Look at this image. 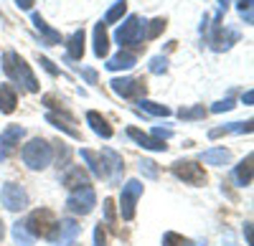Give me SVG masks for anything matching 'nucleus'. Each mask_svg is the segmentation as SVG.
<instances>
[{
	"label": "nucleus",
	"instance_id": "obj_1",
	"mask_svg": "<svg viewBox=\"0 0 254 246\" xmlns=\"http://www.w3.org/2000/svg\"><path fill=\"white\" fill-rule=\"evenodd\" d=\"M3 69H5V74L13 79V81H18V84H23L28 92H38V81H36V76H33V71H31V66L26 64L23 58H20L15 51H8L5 56H3Z\"/></svg>",
	"mask_w": 254,
	"mask_h": 246
},
{
	"label": "nucleus",
	"instance_id": "obj_2",
	"mask_svg": "<svg viewBox=\"0 0 254 246\" xmlns=\"http://www.w3.org/2000/svg\"><path fill=\"white\" fill-rule=\"evenodd\" d=\"M51 160H54V150L46 140H31L28 145H23V162L31 168V170H44L51 165Z\"/></svg>",
	"mask_w": 254,
	"mask_h": 246
},
{
	"label": "nucleus",
	"instance_id": "obj_3",
	"mask_svg": "<svg viewBox=\"0 0 254 246\" xmlns=\"http://www.w3.org/2000/svg\"><path fill=\"white\" fill-rule=\"evenodd\" d=\"M56 216L49 211V208H38V211H33L31 216H28V221L23 223L26 226V231L36 239V236H41V239H51L54 236V231H56Z\"/></svg>",
	"mask_w": 254,
	"mask_h": 246
},
{
	"label": "nucleus",
	"instance_id": "obj_4",
	"mask_svg": "<svg viewBox=\"0 0 254 246\" xmlns=\"http://www.w3.org/2000/svg\"><path fill=\"white\" fill-rule=\"evenodd\" d=\"M142 196V183L140 180H127L122 186V196H120V213L125 221H132L135 218V206H137V198Z\"/></svg>",
	"mask_w": 254,
	"mask_h": 246
},
{
	"label": "nucleus",
	"instance_id": "obj_5",
	"mask_svg": "<svg viewBox=\"0 0 254 246\" xmlns=\"http://www.w3.org/2000/svg\"><path fill=\"white\" fill-rule=\"evenodd\" d=\"M97 206V196H94V188L92 186H84L79 191H71L69 200H66V208L71 213H79V216H87L92 213Z\"/></svg>",
	"mask_w": 254,
	"mask_h": 246
},
{
	"label": "nucleus",
	"instance_id": "obj_6",
	"mask_svg": "<svg viewBox=\"0 0 254 246\" xmlns=\"http://www.w3.org/2000/svg\"><path fill=\"white\" fill-rule=\"evenodd\" d=\"M142 23H140V18L137 15H130L125 20V23L117 28V44L125 46V49H135V46H142Z\"/></svg>",
	"mask_w": 254,
	"mask_h": 246
},
{
	"label": "nucleus",
	"instance_id": "obj_7",
	"mask_svg": "<svg viewBox=\"0 0 254 246\" xmlns=\"http://www.w3.org/2000/svg\"><path fill=\"white\" fill-rule=\"evenodd\" d=\"M173 175L181 178L183 183H190V186H203L206 183V173L198 162L193 160H178L173 162Z\"/></svg>",
	"mask_w": 254,
	"mask_h": 246
},
{
	"label": "nucleus",
	"instance_id": "obj_8",
	"mask_svg": "<svg viewBox=\"0 0 254 246\" xmlns=\"http://www.w3.org/2000/svg\"><path fill=\"white\" fill-rule=\"evenodd\" d=\"M23 135H26V130L20 127V125H8L3 132H0V162L8 160L15 152V148L20 145Z\"/></svg>",
	"mask_w": 254,
	"mask_h": 246
},
{
	"label": "nucleus",
	"instance_id": "obj_9",
	"mask_svg": "<svg viewBox=\"0 0 254 246\" xmlns=\"http://www.w3.org/2000/svg\"><path fill=\"white\" fill-rule=\"evenodd\" d=\"M0 200H3V206L8 211H23L28 206V193L15 186V183H5L3 191H0Z\"/></svg>",
	"mask_w": 254,
	"mask_h": 246
},
{
	"label": "nucleus",
	"instance_id": "obj_10",
	"mask_svg": "<svg viewBox=\"0 0 254 246\" xmlns=\"http://www.w3.org/2000/svg\"><path fill=\"white\" fill-rule=\"evenodd\" d=\"M110 84H112L115 94H120L125 99H142L147 92V84L142 79H112Z\"/></svg>",
	"mask_w": 254,
	"mask_h": 246
},
{
	"label": "nucleus",
	"instance_id": "obj_11",
	"mask_svg": "<svg viewBox=\"0 0 254 246\" xmlns=\"http://www.w3.org/2000/svg\"><path fill=\"white\" fill-rule=\"evenodd\" d=\"M127 135H130L140 148H145V150H155V152H165L168 150V145L163 140H158V137H150V135H145V132H140L137 127H130L127 130Z\"/></svg>",
	"mask_w": 254,
	"mask_h": 246
},
{
	"label": "nucleus",
	"instance_id": "obj_12",
	"mask_svg": "<svg viewBox=\"0 0 254 246\" xmlns=\"http://www.w3.org/2000/svg\"><path fill=\"white\" fill-rule=\"evenodd\" d=\"M79 231H81V226H79V223H76L74 218H64V221H59V223H56V231H54L51 241L66 244V241H71Z\"/></svg>",
	"mask_w": 254,
	"mask_h": 246
},
{
	"label": "nucleus",
	"instance_id": "obj_13",
	"mask_svg": "<svg viewBox=\"0 0 254 246\" xmlns=\"http://www.w3.org/2000/svg\"><path fill=\"white\" fill-rule=\"evenodd\" d=\"M102 157H104V160H110V165L104 168V178H110L112 183H117L120 173H125V162H122V157H120L115 150H102Z\"/></svg>",
	"mask_w": 254,
	"mask_h": 246
},
{
	"label": "nucleus",
	"instance_id": "obj_14",
	"mask_svg": "<svg viewBox=\"0 0 254 246\" xmlns=\"http://www.w3.org/2000/svg\"><path fill=\"white\" fill-rule=\"evenodd\" d=\"M31 20H33L36 31H38L41 36L46 38V44H49V46H56V44H61V33H59V31H54V28L46 23V20L41 18V13H33V15H31Z\"/></svg>",
	"mask_w": 254,
	"mask_h": 246
},
{
	"label": "nucleus",
	"instance_id": "obj_15",
	"mask_svg": "<svg viewBox=\"0 0 254 246\" xmlns=\"http://www.w3.org/2000/svg\"><path fill=\"white\" fill-rule=\"evenodd\" d=\"M135 64H137L135 53H130V51H120L117 56H112V58L107 61V69H110V71H125V69H132Z\"/></svg>",
	"mask_w": 254,
	"mask_h": 246
},
{
	"label": "nucleus",
	"instance_id": "obj_16",
	"mask_svg": "<svg viewBox=\"0 0 254 246\" xmlns=\"http://www.w3.org/2000/svg\"><path fill=\"white\" fill-rule=\"evenodd\" d=\"M87 122H89V127H92L99 137H104V140H110V137H112V127H110V122L104 119L99 112H87Z\"/></svg>",
	"mask_w": 254,
	"mask_h": 246
},
{
	"label": "nucleus",
	"instance_id": "obj_17",
	"mask_svg": "<svg viewBox=\"0 0 254 246\" xmlns=\"http://www.w3.org/2000/svg\"><path fill=\"white\" fill-rule=\"evenodd\" d=\"M46 119L51 122L54 127L64 130L66 135H71V137H79V132L71 127V125H74V117H71V114H66V112H64V114H54V112H49V114H46Z\"/></svg>",
	"mask_w": 254,
	"mask_h": 246
},
{
	"label": "nucleus",
	"instance_id": "obj_18",
	"mask_svg": "<svg viewBox=\"0 0 254 246\" xmlns=\"http://www.w3.org/2000/svg\"><path fill=\"white\" fill-rule=\"evenodd\" d=\"M64 186H66L69 191H79L84 186H89V178H87V173H84L81 168H71L66 175H64Z\"/></svg>",
	"mask_w": 254,
	"mask_h": 246
},
{
	"label": "nucleus",
	"instance_id": "obj_19",
	"mask_svg": "<svg viewBox=\"0 0 254 246\" xmlns=\"http://www.w3.org/2000/svg\"><path fill=\"white\" fill-rule=\"evenodd\" d=\"M110 51V38H107V28H104V23L99 20V23L94 26V53L102 58V56H107Z\"/></svg>",
	"mask_w": 254,
	"mask_h": 246
},
{
	"label": "nucleus",
	"instance_id": "obj_20",
	"mask_svg": "<svg viewBox=\"0 0 254 246\" xmlns=\"http://www.w3.org/2000/svg\"><path fill=\"white\" fill-rule=\"evenodd\" d=\"M201 160L206 162V165H216V168H221V165H226V162L231 160V152H229L226 148H214V150H206Z\"/></svg>",
	"mask_w": 254,
	"mask_h": 246
},
{
	"label": "nucleus",
	"instance_id": "obj_21",
	"mask_svg": "<svg viewBox=\"0 0 254 246\" xmlns=\"http://www.w3.org/2000/svg\"><path fill=\"white\" fill-rule=\"evenodd\" d=\"M15 104H18V97H15L13 87L3 84V87H0V112H3V114H13Z\"/></svg>",
	"mask_w": 254,
	"mask_h": 246
},
{
	"label": "nucleus",
	"instance_id": "obj_22",
	"mask_svg": "<svg viewBox=\"0 0 254 246\" xmlns=\"http://www.w3.org/2000/svg\"><path fill=\"white\" fill-rule=\"evenodd\" d=\"M66 51H69V58H81L84 56V31H74L69 36Z\"/></svg>",
	"mask_w": 254,
	"mask_h": 246
},
{
	"label": "nucleus",
	"instance_id": "obj_23",
	"mask_svg": "<svg viewBox=\"0 0 254 246\" xmlns=\"http://www.w3.org/2000/svg\"><path fill=\"white\" fill-rule=\"evenodd\" d=\"M81 157L89 162V170H92L94 178H104V160L94 150H81Z\"/></svg>",
	"mask_w": 254,
	"mask_h": 246
},
{
	"label": "nucleus",
	"instance_id": "obj_24",
	"mask_svg": "<svg viewBox=\"0 0 254 246\" xmlns=\"http://www.w3.org/2000/svg\"><path fill=\"white\" fill-rule=\"evenodd\" d=\"M252 155H247L242 162H239V168H237V183H239V186H249V183H252Z\"/></svg>",
	"mask_w": 254,
	"mask_h": 246
},
{
	"label": "nucleus",
	"instance_id": "obj_25",
	"mask_svg": "<svg viewBox=\"0 0 254 246\" xmlns=\"http://www.w3.org/2000/svg\"><path fill=\"white\" fill-rule=\"evenodd\" d=\"M125 13H127V0H115V5L107 10V15H104V26H107V23H117Z\"/></svg>",
	"mask_w": 254,
	"mask_h": 246
},
{
	"label": "nucleus",
	"instance_id": "obj_26",
	"mask_svg": "<svg viewBox=\"0 0 254 246\" xmlns=\"http://www.w3.org/2000/svg\"><path fill=\"white\" fill-rule=\"evenodd\" d=\"M137 104H140V109L150 112V114H155V117H168V114H171V109H168V107L155 104V101H150V99H137Z\"/></svg>",
	"mask_w": 254,
	"mask_h": 246
},
{
	"label": "nucleus",
	"instance_id": "obj_27",
	"mask_svg": "<svg viewBox=\"0 0 254 246\" xmlns=\"http://www.w3.org/2000/svg\"><path fill=\"white\" fill-rule=\"evenodd\" d=\"M13 241H15L18 246H31V244H33V236L26 231L23 223H15V226H13Z\"/></svg>",
	"mask_w": 254,
	"mask_h": 246
},
{
	"label": "nucleus",
	"instance_id": "obj_28",
	"mask_svg": "<svg viewBox=\"0 0 254 246\" xmlns=\"http://www.w3.org/2000/svg\"><path fill=\"white\" fill-rule=\"evenodd\" d=\"M165 23H168V20L165 18H155V20H150V26H147V31L142 33L147 41H153V38H158L163 31H165Z\"/></svg>",
	"mask_w": 254,
	"mask_h": 246
},
{
	"label": "nucleus",
	"instance_id": "obj_29",
	"mask_svg": "<svg viewBox=\"0 0 254 246\" xmlns=\"http://www.w3.org/2000/svg\"><path fill=\"white\" fill-rule=\"evenodd\" d=\"M163 246H193V241L186 239V236H181V234L168 231V234L163 236Z\"/></svg>",
	"mask_w": 254,
	"mask_h": 246
},
{
	"label": "nucleus",
	"instance_id": "obj_30",
	"mask_svg": "<svg viewBox=\"0 0 254 246\" xmlns=\"http://www.w3.org/2000/svg\"><path fill=\"white\" fill-rule=\"evenodd\" d=\"M150 71H153V74H165V71H168V61H165V56H155V58L150 61Z\"/></svg>",
	"mask_w": 254,
	"mask_h": 246
},
{
	"label": "nucleus",
	"instance_id": "obj_31",
	"mask_svg": "<svg viewBox=\"0 0 254 246\" xmlns=\"http://www.w3.org/2000/svg\"><path fill=\"white\" fill-rule=\"evenodd\" d=\"M206 114V109L203 107H193V109H181L178 112V117L181 119H198V117H203Z\"/></svg>",
	"mask_w": 254,
	"mask_h": 246
},
{
	"label": "nucleus",
	"instance_id": "obj_32",
	"mask_svg": "<svg viewBox=\"0 0 254 246\" xmlns=\"http://www.w3.org/2000/svg\"><path fill=\"white\" fill-rule=\"evenodd\" d=\"M140 173H145L147 178H158V168H155V162H153V160H142V162H140Z\"/></svg>",
	"mask_w": 254,
	"mask_h": 246
},
{
	"label": "nucleus",
	"instance_id": "obj_33",
	"mask_svg": "<svg viewBox=\"0 0 254 246\" xmlns=\"http://www.w3.org/2000/svg\"><path fill=\"white\" fill-rule=\"evenodd\" d=\"M94 246H107V234H104L102 223H97V229H94Z\"/></svg>",
	"mask_w": 254,
	"mask_h": 246
},
{
	"label": "nucleus",
	"instance_id": "obj_34",
	"mask_svg": "<svg viewBox=\"0 0 254 246\" xmlns=\"http://www.w3.org/2000/svg\"><path fill=\"white\" fill-rule=\"evenodd\" d=\"M104 216H107V223H115V200L104 198Z\"/></svg>",
	"mask_w": 254,
	"mask_h": 246
},
{
	"label": "nucleus",
	"instance_id": "obj_35",
	"mask_svg": "<svg viewBox=\"0 0 254 246\" xmlns=\"http://www.w3.org/2000/svg\"><path fill=\"white\" fill-rule=\"evenodd\" d=\"M229 109H234V99H224V101L211 107V112H229Z\"/></svg>",
	"mask_w": 254,
	"mask_h": 246
},
{
	"label": "nucleus",
	"instance_id": "obj_36",
	"mask_svg": "<svg viewBox=\"0 0 254 246\" xmlns=\"http://www.w3.org/2000/svg\"><path fill=\"white\" fill-rule=\"evenodd\" d=\"M38 64H41V66H44V69H46V71H49L51 76H56V74H59V69H56V66L51 64V61H49L46 56H38Z\"/></svg>",
	"mask_w": 254,
	"mask_h": 246
},
{
	"label": "nucleus",
	"instance_id": "obj_37",
	"mask_svg": "<svg viewBox=\"0 0 254 246\" xmlns=\"http://www.w3.org/2000/svg\"><path fill=\"white\" fill-rule=\"evenodd\" d=\"M153 137H158V140H168V137H171V130H163V127H155V130H153Z\"/></svg>",
	"mask_w": 254,
	"mask_h": 246
},
{
	"label": "nucleus",
	"instance_id": "obj_38",
	"mask_svg": "<svg viewBox=\"0 0 254 246\" xmlns=\"http://www.w3.org/2000/svg\"><path fill=\"white\" fill-rule=\"evenodd\" d=\"M15 5H18L20 10H31V8H33V0H15Z\"/></svg>",
	"mask_w": 254,
	"mask_h": 246
},
{
	"label": "nucleus",
	"instance_id": "obj_39",
	"mask_svg": "<svg viewBox=\"0 0 254 246\" xmlns=\"http://www.w3.org/2000/svg\"><path fill=\"white\" fill-rule=\"evenodd\" d=\"M244 236H247V244L252 246V223H244Z\"/></svg>",
	"mask_w": 254,
	"mask_h": 246
},
{
	"label": "nucleus",
	"instance_id": "obj_40",
	"mask_svg": "<svg viewBox=\"0 0 254 246\" xmlns=\"http://www.w3.org/2000/svg\"><path fill=\"white\" fill-rule=\"evenodd\" d=\"M252 101H254V92H247L244 94V104H252Z\"/></svg>",
	"mask_w": 254,
	"mask_h": 246
},
{
	"label": "nucleus",
	"instance_id": "obj_41",
	"mask_svg": "<svg viewBox=\"0 0 254 246\" xmlns=\"http://www.w3.org/2000/svg\"><path fill=\"white\" fill-rule=\"evenodd\" d=\"M3 234H5V226H3V221H0V239H3Z\"/></svg>",
	"mask_w": 254,
	"mask_h": 246
},
{
	"label": "nucleus",
	"instance_id": "obj_42",
	"mask_svg": "<svg viewBox=\"0 0 254 246\" xmlns=\"http://www.w3.org/2000/svg\"><path fill=\"white\" fill-rule=\"evenodd\" d=\"M226 3H229V0H221V8H224V10H226Z\"/></svg>",
	"mask_w": 254,
	"mask_h": 246
}]
</instances>
